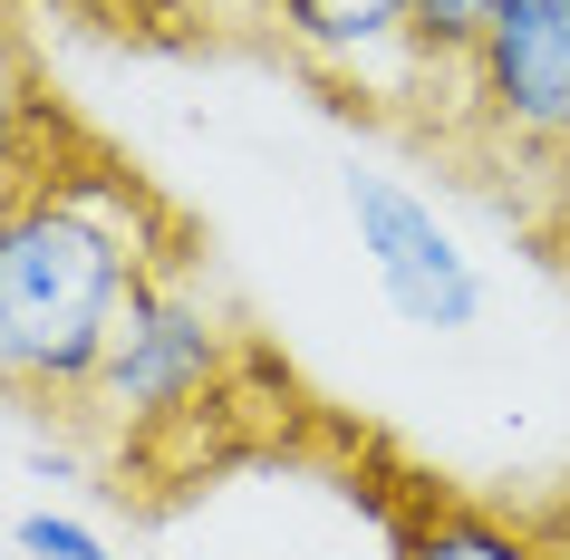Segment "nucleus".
<instances>
[{"label":"nucleus","instance_id":"20e7f679","mask_svg":"<svg viewBox=\"0 0 570 560\" xmlns=\"http://www.w3.org/2000/svg\"><path fill=\"white\" fill-rule=\"evenodd\" d=\"M348 223H358V252L406 328H474L483 320L474 252L435 223L425 194H406L396 175H348Z\"/></svg>","mask_w":570,"mask_h":560},{"label":"nucleus","instance_id":"7ed1b4c3","mask_svg":"<svg viewBox=\"0 0 570 560\" xmlns=\"http://www.w3.org/2000/svg\"><path fill=\"white\" fill-rule=\"evenodd\" d=\"M464 107L493 146L570 165V0H503L464 68Z\"/></svg>","mask_w":570,"mask_h":560},{"label":"nucleus","instance_id":"f257e3e1","mask_svg":"<svg viewBox=\"0 0 570 560\" xmlns=\"http://www.w3.org/2000/svg\"><path fill=\"white\" fill-rule=\"evenodd\" d=\"M165 271V213L117 165H39L0 194V396L78 406L126 299Z\"/></svg>","mask_w":570,"mask_h":560},{"label":"nucleus","instance_id":"1a4fd4ad","mask_svg":"<svg viewBox=\"0 0 570 560\" xmlns=\"http://www.w3.org/2000/svg\"><path fill=\"white\" fill-rule=\"evenodd\" d=\"M20 560H117L78 512H20Z\"/></svg>","mask_w":570,"mask_h":560},{"label":"nucleus","instance_id":"39448f33","mask_svg":"<svg viewBox=\"0 0 570 560\" xmlns=\"http://www.w3.org/2000/svg\"><path fill=\"white\" fill-rule=\"evenodd\" d=\"M271 20H281L301 68H320V78H338L358 97H416L425 88L416 39H406L416 0H271Z\"/></svg>","mask_w":570,"mask_h":560},{"label":"nucleus","instance_id":"6e6552de","mask_svg":"<svg viewBox=\"0 0 570 560\" xmlns=\"http://www.w3.org/2000/svg\"><path fill=\"white\" fill-rule=\"evenodd\" d=\"M39 97H30V78H20V59L0 49V194L20 175H39Z\"/></svg>","mask_w":570,"mask_h":560},{"label":"nucleus","instance_id":"0eeeda50","mask_svg":"<svg viewBox=\"0 0 570 560\" xmlns=\"http://www.w3.org/2000/svg\"><path fill=\"white\" fill-rule=\"evenodd\" d=\"M493 10H503V0H416L406 39H416V78L425 88H464V68H474Z\"/></svg>","mask_w":570,"mask_h":560},{"label":"nucleus","instance_id":"423d86ee","mask_svg":"<svg viewBox=\"0 0 570 560\" xmlns=\"http://www.w3.org/2000/svg\"><path fill=\"white\" fill-rule=\"evenodd\" d=\"M387 560H551V551L522 522L483 512V502L416 493V502H396V522H387Z\"/></svg>","mask_w":570,"mask_h":560},{"label":"nucleus","instance_id":"f03ea898","mask_svg":"<svg viewBox=\"0 0 570 560\" xmlns=\"http://www.w3.org/2000/svg\"><path fill=\"white\" fill-rule=\"evenodd\" d=\"M223 357H233V338L213 320V299L194 291L184 271H155L146 291L126 299L88 406L107 415V425H126V435H165V425H184L194 406H213Z\"/></svg>","mask_w":570,"mask_h":560}]
</instances>
